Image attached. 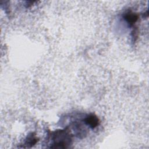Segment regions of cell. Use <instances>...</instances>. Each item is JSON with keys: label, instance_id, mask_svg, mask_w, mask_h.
<instances>
[{"label": "cell", "instance_id": "cell-1", "mask_svg": "<svg viewBox=\"0 0 149 149\" xmlns=\"http://www.w3.org/2000/svg\"><path fill=\"white\" fill-rule=\"evenodd\" d=\"M85 122L91 128H95L98 126L99 120L97 116L93 115H90L85 119Z\"/></svg>", "mask_w": 149, "mask_h": 149}, {"label": "cell", "instance_id": "cell-2", "mask_svg": "<svg viewBox=\"0 0 149 149\" xmlns=\"http://www.w3.org/2000/svg\"><path fill=\"white\" fill-rule=\"evenodd\" d=\"M124 18L129 24H133L137 20L138 16L134 13L128 12L125 15Z\"/></svg>", "mask_w": 149, "mask_h": 149}]
</instances>
